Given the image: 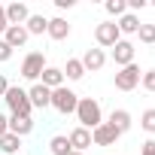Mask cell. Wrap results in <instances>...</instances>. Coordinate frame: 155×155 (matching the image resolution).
<instances>
[{
  "label": "cell",
  "instance_id": "cell-33",
  "mask_svg": "<svg viewBox=\"0 0 155 155\" xmlns=\"http://www.w3.org/2000/svg\"><path fill=\"white\" fill-rule=\"evenodd\" d=\"M6 91H9V82H6V76H3V73H0V97H3Z\"/></svg>",
  "mask_w": 155,
  "mask_h": 155
},
{
  "label": "cell",
  "instance_id": "cell-23",
  "mask_svg": "<svg viewBox=\"0 0 155 155\" xmlns=\"http://www.w3.org/2000/svg\"><path fill=\"white\" fill-rule=\"evenodd\" d=\"M104 9H107L113 18H122V15L128 12V0H107V3H104Z\"/></svg>",
  "mask_w": 155,
  "mask_h": 155
},
{
  "label": "cell",
  "instance_id": "cell-29",
  "mask_svg": "<svg viewBox=\"0 0 155 155\" xmlns=\"http://www.w3.org/2000/svg\"><path fill=\"white\" fill-rule=\"evenodd\" d=\"M140 155H155V140H146L140 146Z\"/></svg>",
  "mask_w": 155,
  "mask_h": 155
},
{
  "label": "cell",
  "instance_id": "cell-30",
  "mask_svg": "<svg viewBox=\"0 0 155 155\" xmlns=\"http://www.w3.org/2000/svg\"><path fill=\"white\" fill-rule=\"evenodd\" d=\"M6 28H9V21H6V9H3V6H0V37H3V34H6Z\"/></svg>",
  "mask_w": 155,
  "mask_h": 155
},
{
  "label": "cell",
  "instance_id": "cell-9",
  "mask_svg": "<svg viewBox=\"0 0 155 155\" xmlns=\"http://www.w3.org/2000/svg\"><path fill=\"white\" fill-rule=\"evenodd\" d=\"M79 61H82L85 73H97V70H104V67H107V52L94 46V49H85V55H82Z\"/></svg>",
  "mask_w": 155,
  "mask_h": 155
},
{
  "label": "cell",
  "instance_id": "cell-12",
  "mask_svg": "<svg viewBox=\"0 0 155 155\" xmlns=\"http://www.w3.org/2000/svg\"><path fill=\"white\" fill-rule=\"evenodd\" d=\"M3 9H6V21H9V25H25V21L31 18V6L21 3V0H15V3H9V6H3Z\"/></svg>",
  "mask_w": 155,
  "mask_h": 155
},
{
  "label": "cell",
  "instance_id": "cell-2",
  "mask_svg": "<svg viewBox=\"0 0 155 155\" xmlns=\"http://www.w3.org/2000/svg\"><path fill=\"white\" fill-rule=\"evenodd\" d=\"M3 101H6V107H9V116H28V119H31L34 107H31V101H28V88L9 85V91L3 94Z\"/></svg>",
  "mask_w": 155,
  "mask_h": 155
},
{
  "label": "cell",
  "instance_id": "cell-6",
  "mask_svg": "<svg viewBox=\"0 0 155 155\" xmlns=\"http://www.w3.org/2000/svg\"><path fill=\"white\" fill-rule=\"evenodd\" d=\"M140 67L137 64H128V67H119L116 70V88L119 91H134L137 85H140Z\"/></svg>",
  "mask_w": 155,
  "mask_h": 155
},
{
  "label": "cell",
  "instance_id": "cell-21",
  "mask_svg": "<svg viewBox=\"0 0 155 155\" xmlns=\"http://www.w3.org/2000/svg\"><path fill=\"white\" fill-rule=\"evenodd\" d=\"M18 149H21V137H15L9 131L0 137V152H3V155H18Z\"/></svg>",
  "mask_w": 155,
  "mask_h": 155
},
{
  "label": "cell",
  "instance_id": "cell-18",
  "mask_svg": "<svg viewBox=\"0 0 155 155\" xmlns=\"http://www.w3.org/2000/svg\"><path fill=\"white\" fill-rule=\"evenodd\" d=\"M107 122H110V125H113L119 134H128V131L134 128V119H131V113H128V110H113Z\"/></svg>",
  "mask_w": 155,
  "mask_h": 155
},
{
  "label": "cell",
  "instance_id": "cell-5",
  "mask_svg": "<svg viewBox=\"0 0 155 155\" xmlns=\"http://www.w3.org/2000/svg\"><path fill=\"white\" fill-rule=\"evenodd\" d=\"M119 40H122V34H119L116 21H101V25L94 28V43H97V49H113Z\"/></svg>",
  "mask_w": 155,
  "mask_h": 155
},
{
  "label": "cell",
  "instance_id": "cell-1",
  "mask_svg": "<svg viewBox=\"0 0 155 155\" xmlns=\"http://www.w3.org/2000/svg\"><path fill=\"white\" fill-rule=\"evenodd\" d=\"M76 122H79V128L85 131H94L101 122H104V110H101V101L94 97H79V104H76Z\"/></svg>",
  "mask_w": 155,
  "mask_h": 155
},
{
  "label": "cell",
  "instance_id": "cell-15",
  "mask_svg": "<svg viewBox=\"0 0 155 155\" xmlns=\"http://www.w3.org/2000/svg\"><path fill=\"white\" fill-rule=\"evenodd\" d=\"M34 119H28V116H9V134H15V137H28V134H34Z\"/></svg>",
  "mask_w": 155,
  "mask_h": 155
},
{
  "label": "cell",
  "instance_id": "cell-34",
  "mask_svg": "<svg viewBox=\"0 0 155 155\" xmlns=\"http://www.w3.org/2000/svg\"><path fill=\"white\" fill-rule=\"evenodd\" d=\"M70 155H85V152H70Z\"/></svg>",
  "mask_w": 155,
  "mask_h": 155
},
{
  "label": "cell",
  "instance_id": "cell-19",
  "mask_svg": "<svg viewBox=\"0 0 155 155\" xmlns=\"http://www.w3.org/2000/svg\"><path fill=\"white\" fill-rule=\"evenodd\" d=\"M25 31H28L31 37H43V34L49 31V18H46L43 12H31V18L25 21Z\"/></svg>",
  "mask_w": 155,
  "mask_h": 155
},
{
  "label": "cell",
  "instance_id": "cell-7",
  "mask_svg": "<svg viewBox=\"0 0 155 155\" xmlns=\"http://www.w3.org/2000/svg\"><path fill=\"white\" fill-rule=\"evenodd\" d=\"M134 43L131 40H119L113 49H110V58L116 61V67H128V64H134Z\"/></svg>",
  "mask_w": 155,
  "mask_h": 155
},
{
  "label": "cell",
  "instance_id": "cell-4",
  "mask_svg": "<svg viewBox=\"0 0 155 155\" xmlns=\"http://www.w3.org/2000/svg\"><path fill=\"white\" fill-rule=\"evenodd\" d=\"M43 70H46V55H43V52H28L25 61H21V76L34 85V82H40Z\"/></svg>",
  "mask_w": 155,
  "mask_h": 155
},
{
  "label": "cell",
  "instance_id": "cell-16",
  "mask_svg": "<svg viewBox=\"0 0 155 155\" xmlns=\"http://www.w3.org/2000/svg\"><path fill=\"white\" fill-rule=\"evenodd\" d=\"M116 28H119L122 40H125V37H137V31H140V18H137L134 12H125L122 18H116Z\"/></svg>",
  "mask_w": 155,
  "mask_h": 155
},
{
  "label": "cell",
  "instance_id": "cell-25",
  "mask_svg": "<svg viewBox=\"0 0 155 155\" xmlns=\"http://www.w3.org/2000/svg\"><path fill=\"white\" fill-rule=\"evenodd\" d=\"M140 128H143L146 134H155V110H143V116H140Z\"/></svg>",
  "mask_w": 155,
  "mask_h": 155
},
{
  "label": "cell",
  "instance_id": "cell-32",
  "mask_svg": "<svg viewBox=\"0 0 155 155\" xmlns=\"http://www.w3.org/2000/svg\"><path fill=\"white\" fill-rule=\"evenodd\" d=\"M73 3H76V0H55L58 9H73Z\"/></svg>",
  "mask_w": 155,
  "mask_h": 155
},
{
  "label": "cell",
  "instance_id": "cell-22",
  "mask_svg": "<svg viewBox=\"0 0 155 155\" xmlns=\"http://www.w3.org/2000/svg\"><path fill=\"white\" fill-rule=\"evenodd\" d=\"M49 152H52V155H70L73 149H70V140H67V134H55V137L49 140Z\"/></svg>",
  "mask_w": 155,
  "mask_h": 155
},
{
  "label": "cell",
  "instance_id": "cell-24",
  "mask_svg": "<svg viewBox=\"0 0 155 155\" xmlns=\"http://www.w3.org/2000/svg\"><path fill=\"white\" fill-rule=\"evenodd\" d=\"M137 40H140V43H146V46H155V25H152V21H149V25H140Z\"/></svg>",
  "mask_w": 155,
  "mask_h": 155
},
{
  "label": "cell",
  "instance_id": "cell-14",
  "mask_svg": "<svg viewBox=\"0 0 155 155\" xmlns=\"http://www.w3.org/2000/svg\"><path fill=\"white\" fill-rule=\"evenodd\" d=\"M40 85H46L49 91L61 88V85H64V70H61V67H52V64H46V70H43V76H40Z\"/></svg>",
  "mask_w": 155,
  "mask_h": 155
},
{
  "label": "cell",
  "instance_id": "cell-31",
  "mask_svg": "<svg viewBox=\"0 0 155 155\" xmlns=\"http://www.w3.org/2000/svg\"><path fill=\"white\" fill-rule=\"evenodd\" d=\"M9 131V116H3V113H0V137H3Z\"/></svg>",
  "mask_w": 155,
  "mask_h": 155
},
{
  "label": "cell",
  "instance_id": "cell-10",
  "mask_svg": "<svg viewBox=\"0 0 155 155\" xmlns=\"http://www.w3.org/2000/svg\"><path fill=\"white\" fill-rule=\"evenodd\" d=\"M28 101H31L34 110H49V107H52V91H49L46 85L34 82V85L28 88Z\"/></svg>",
  "mask_w": 155,
  "mask_h": 155
},
{
  "label": "cell",
  "instance_id": "cell-17",
  "mask_svg": "<svg viewBox=\"0 0 155 155\" xmlns=\"http://www.w3.org/2000/svg\"><path fill=\"white\" fill-rule=\"evenodd\" d=\"M55 43H61V40H67L70 37V21L67 18H61V15H55V18H49V31H46Z\"/></svg>",
  "mask_w": 155,
  "mask_h": 155
},
{
  "label": "cell",
  "instance_id": "cell-3",
  "mask_svg": "<svg viewBox=\"0 0 155 155\" xmlns=\"http://www.w3.org/2000/svg\"><path fill=\"white\" fill-rule=\"evenodd\" d=\"M76 104H79V94H76L73 88L61 85V88L52 91V110H58L61 116H73L76 113Z\"/></svg>",
  "mask_w": 155,
  "mask_h": 155
},
{
  "label": "cell",
  "instance_id": "cell-27",
  "mask_svg": "<svg viewBox=\"0 0 155 155\" xmlns=\"http://www.w3.org/2000/svg\"><path fill=\"white\" fill-rule=\"evenodd\" d=\"M12 52H15V49H9L6 40H0V64H6V61L12 58Z\"/></svg>",
  "mask_w": 155,
  "mask_h": 155
},
{
  "label": "cell",
  "instance_id": "cell-13",
  "mask_svg": "<svg viewBox=\"0 0 155 155\" xmlns=\"http://www.w3.org/2000/svg\"><path fill=\"white\" fill-rule=\"evenodd\" d=\"M67 140H70V149H73V152H85V149L91 146V131H85V128L76 125V128L67 134Z\"/></svg>",
  "mask_w": 155,
  "mask_h": 155
},
{
  "label": "cell",
  "instance_id": "cell-8",
  "mask_svg": "<svg viewBox=\"0 0 155 155\" xmlns=\"http://www.w3.org/2000/svg\"><path fill=\"white\" fill-rule=\"evenodd\" d=\"M119 137H122V134H119L110 122H101V125L91 131V143H94V146H116Z\"/></svg>",
  "mask_w": 155,
  "mask_h": 155
},
{
  "label": "cell",
  "instance_id": "cell-26",
  "mask_svg": "<svg viewBox=\"0 0 155 155\" xmlns=\"http://www.w3.org/2000/svg\"><path fill=\"white\" fill-rule=\"evenodd\" d=\"M140 85H143L146 91H155V67H152V70H143V76H140Z\"/></svg>",
  "mask_w": 155,
  "mask_h": 155
},
{
  "label": "cell",
  "instance_id": "cell-11",
  "mask_svg": "<svg viewBox=\"0 0 155 155\" xmlns=\"http://www.w3.org/2000/svg\"><path fill=\"white\" fill-rule=\"evenodd\" d=\"M0 40H6V46H9V49H21V46L31 40V34L25 31V25H9V28H6V34L0 37Z\"/></svg>",
  "mask_w": 155,
  "mask_h": 155
},
{
  "label": "cell",
  "instance_id": "cell-28",
  "mask_svg": "<svg viewBox=\"0 0 155 155\" xmlns=\"http://www.w3.org/2000/svg\"><path fill=\"white\" fill-rule=\"evenodd\" d=\"M140 9H146V0H128V12H140Z\"/></svg>",
  "mask_w": 155,
  "mask_h": 155
},
{
  "label": "cell",
  "instance_id": "cell-20",
  "mask_svg": "<svg viewBox=\"0 0 155 155\" xmlns=\"http://www.w3.org/2000/svg\"><path fill=\"white\" fill-rule=\"evenodd\" d=\"M61 70H64V79H70V82H79L82 76H85V67H82L79 58H67V64Z\"/></svg>",
  "mask_w": 155,
  "mask_h": 155
}]
</instances>
